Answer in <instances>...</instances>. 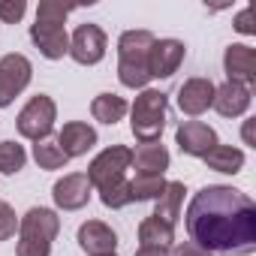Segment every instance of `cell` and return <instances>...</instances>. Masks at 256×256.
<instances>
[{
	"label": "cell",
	"mask_w": 256,
	"mask_h": 256,
	"mask_svg": "<svg viewBox=\"0 0 256 256\" xmlns=\"http://www.w3.org/2000/svg\"><path fill=\"white\" fill-rule=\"evenodd\" d=\"M184 223L190 241L208 253L250 256L256 250V202L229 184H208L193 193Z\"/></svg>",
	"instance_id": "cell-1"
},
{
	"label": "cell",
	"mask_w": 256,
	"mask_h": 256,
	"mask_svg": "<svg viewBox=\"0 0 256 256\" xmlns=\"http://www.w3.org/2000/svg\"><path fill=\"white\" fill-rule=\"evenodd\" d=\"M154 34L151 30H124L118 40V78L124 88L133 90H145L151 82V70H148V58H151V46H154Z\"/></svg>",
	"instance_id": "cell-2"
},
{
	"label": "cell",
	"mask_w": 256,
	"mask_h": 256,
	"mask_svg": "<svg viewBox=\"0 0 256 256\" xmlns=\"http://www.w3.org/2000/svg\"><path fill=\"white\" fill-rule=\"evenodd\" d=\"M60 232V217L52 208H30L18 220L16 256H52V244Z\"/></svg>",
	"instance_id": "cell-3"
},
{
	"label": "cell",
	"mask_w": 256,
	"mask_h": 256,
	"mask_svg": "<svg viewBox=\"0 0 256 256\" xmlns=\"http://www.w3.org/2000/svg\"><path fill=\"white\" fill-rule=\"evenodd\" d=\"M166 112H169V96L163 90L145 88L136 96V102L130 106V130L142 145L160 142L163 126H166Z\"/></svg>",
	"instance_id": "cell-4"
},
{
	"label": "cell",
	"mask_w": 256,
	"mask_h": 256,
	"mask_svg": "<svg viewBox=\"0 0 256 256\" xmlns=\"http://www.w3.org/2000/svg\"><path fill=\"white\" fill-rule=\"evenodd\" d=\"M54 120H58V106L48 94H36L24 102V108L18 112L16 118V126H18V133L30 142H42L52 136L54 130Z\"/></svg>",
	"instance_id": "cell-5"
},
{
	"label": "cell",
	"mask_w": 256,
	"mask_h": 256,
	"mask_svg": "<svg viewBox=\"0 0 256 256\" xmlns=\"http://www.w3.org/2000/svg\"><path fill=\"white\" fill-rule=\"evenodd\" d=\"M130 163H133V151H130V148H126V145H112V148L100 151V154L90 160V166H88L84 175H88L90 187L106 190V187L124 181V175H126V169H130Z\"/></svg>",
	"instance_id": "cell-6"
},
{
	"label": "cell",
	"mask_w": 256,
	"mask_h": 256,
	"mask_svg": "<svg viewBox=\"0 0 256 256\" xmlns=\"http://www.w3.org/2000/svg\"><path fill=\"white\" fill-rule=\"evenodd\" d=\"M34 66L24 54H4L0 58V108L12 106V100L30 84Z\"/></svg>",
	"instance_id": "cell-7"
},
{
	"label": "cell",
	"mask_w": 256,
	"mask_h": 256,
	"mask_svg": "<svg viewBox=\"0 0 256 256\" xmlns=\"http://www.w3.org/2000/svg\"><path fill=\"white\" fill-rule=\"evenodd\" d=\"M106 30L100 24H78L76 34L70 36V58L82 66H94L106 58Z\"/></svg>",
	"instance_id": "cell-8"
},
{
	"label": "cell",
	"mask_w": 256,
	"mask_h": 256,
	"mask_svg": "<svg viewBox=\"0 0 256 256\" xmlns=\"http://www.w3.org/2000/svg\"><path fill=\"white\" fill-rule=\"evenodd\" d=\"M175 145L187 157H205L214 145H220V139L214 133V126H208L202 120H184L175 130Z\"/></svg>",
	"instance_id": "cell-9"
},
{
	"label": "cell",
	"mask_w": 256,
	"mask_h": 256,
	"mask_svg": "<svg viewBox=\"0 0 256 256\" xmlns=\"http://www.w3.org/2000/svg\"><path fill=\"white\" fill-rule=\"evenodd\" d=\"M223 70H226V82L253 88L256 84V48L244 42H232L223 52Z\"/></svg>",
	"instance_id": "cell-10"
},
{
	"label": "cell",
	"mask_w": 256,
	"mask_h": 256,
	"mask_svg": "<svg viewBox=\"0 0 256 256\" xmlns=\"http://www.w3.org/2000/svg\"><path fill=\"white\" fill-rule=\"evenodd\" d=\"M90 193H94V187H90V181H88L84 172L64 175V178L54 181V187H52V199H54V205L64 208V211H78V208H84V205L90 202Z\"/></svg>",
	"instance_id": "cell-11"
},
{
	"label": "cell",
	"mask_w": 256,
	"mask_h": 256,
	"mask_svg": "<svg viewBox=\"0 0 256 256\" xmlns=\"http://www.w3.org/2000/svg\"><path fill=\"white\" fill-rule=\"evenodd\" d=\"M30 40L40 48L42 58L48 60H60L70 54V34L64 24H52V22H34L30 24Z\"/></svg>",
	"instance_id": "cell-12"
},
{
	"label": "cell",
	"mask_w": 256,
	"mask_h": 256,
	"mask_svg": "<svg viewBox=\"0 0 256 256\" xmlns=\"http://www.w3.org/2000/svg\"><path fill=\"white\" fill-rule=\"evenodd\" d=\"M187 46L181 40H154L151 46V58H148V70L151 78H169L178 72V66L184 64Z\"/></svg>",
	"instance_id": "cell-13"
},
{
	"label": "cell",
	"mask_w": 256,
	"mask_h": 256,
	"mask_svg": "<svg viewBox=\"0 0 256 256\" xmlns=\"http://www.w3.org/2000/svg\"><path fill=\"white\" fill-rule=\"evenodd\" d=\"M78 247L88 256H108L118 247V235L102 220H88V223L78 226Z\"/></svg>",
	"instance_id": "cell-14"
},
{
	"label": "cell",
	"mask_w": 256,
	"mask_h": 256,
	"mask_svg": "<svg viewBox=\"0 0 256 256\" xmlns=\"http://www.w3.org/2000/svg\"><path fill=\"white\" fill-rule=\"evenodd\" d=\"M211 100H214V82L211 78H187L178 88V108L190 118L208 112Z\"/></svg>",
	"instance_id": "cell-15"
},
{
	"label": "cell",
	"mask_w": 256,
	"mask_h": 256,
	"mask_svg": "<svg viewBox=\"0 0 256 256\" xmlns=\"http://www.w3.org/2000/svg\"><path fill=\"white\" fill-rule=\"evenodd\" d=\"M54 142L60 145V151L70 160L72 157H84L96 145V130H94L90 124H84V120H70V124H64V130L58 133Z\"/></svg>",
	"instance_id": "cell-16"
},
{
	"label": "cell",
	"mask_w": 256,
	"mask_h": 256,
	"mask_svg": "<svg viewBox=\"0 0 256 256\" xmlns=\"http://www.w3.org/2000/svg\"><path fill=\"white\" fill-rule=\"evenodd\" d=\"M211 108L223 118H241L250 108V88H244L238 82H223L220 88H214Z\"/></svg>",
	"instance_id": "cell-17"
},
{
	"label": "cell",
	"mask_w": 256,
	"mask_h": 256,
	"mask_svg": "<svg viewBox=\"0 0 256 256\" xmlns=\"http://www.w3.org/2000/svg\"><path fill=\"white\" fill-rule=\"evenodd\" d=\"M169 163H172V157H169L166 145L148 142V145H139L133 151V163L130 166H136V175H154L157 178V175H163L169 169Z\"/></svg>",
	"instance_id": "cell-18"
},
{
	"label": "cell",
	"mask_w": 256,
	"mask_h": 256,
	"mask_svg": "<svg viewBox=\"0 0 256 256\" xmlns=\"http://www.w3.org/2000/svg\"><path fill=\"white\" fill-rule=\"evenodd\" d=\"M184 193H187V190H184V184H181V181H166V190L154 199V205H157V208H154V217L175 229V223H178V217H181Z\"/></svg>",
	"instance_id": "cell-19"
},
{
	"label": "cell",
	"mask_w": 256,
	"mask_h": 256,
	"mask_svg": "<svg viewBox=\"0 0 256 256\" xmlns=\"http://www.w3.org/2000/svg\"><path fill=\"white\" fill-rule=\"evenodd\" d=\"M202 160H205L208 169L223 172V175H238L244 169V151L241 148H232V145H214Z\"/></svg>",
	"instance_id": "cell-20"
},
{
	"label": "cell",
	"mask_w": 256,
	"mask_h": 256,
	"mask_svg": "<svg viewBox=\"0 0 256 256\" xmlns=\"http://www.w3.org/2000/svg\"><path fill=\"white\" fill-rule=\"evenodd\" d=\"M126 112H130V102H126L124 96H118V94H100V96H94V102H90L94 120L108 124V126H114L118 120H124Z\"/></svg>",
	"instance_id": "cell-21"
},
{
	"label": "cell",
	"mask_w": 256,
	"mask_h": 256,
	"mask_svg": "<svg viewBox=\"0 0 256 256\" xmlns=\"http://www.w3.org/2000/svg\"><path fill=\"white\" fill-rule=\"evenodd\" d=\"M139 244L142 247H163V250H169L175 244V229L151 214V217H145L139 223Z\"/></svg>",
	"instance_id": "cell-22"
},
{
	"label": "cell",
	"mask_w": 256,
	"mask_h": 256,
	"mask_svg": "<svg viewBox=\"0 0 256 256\" xmlns=\"http://www.w3.org/2000/svg\"><path fill=\"white\" fill-rule=\"evenodd\" d=\"M34 160H36V166L40 169H64L66 163H70V157L60 151V145L54 142V139H42V142H36L34 145Z\"/></svg>",
	"instance_id": "cell-23"
},
{
	"label": "cell",
	"mask_w": 256,
	"mask_h": 256,
	"mask_svg": "<svg viewBox=\"0 0 256 256\" xmlns=\"http://www.w3.org/2000/svg\"><path fill=\"white\" fill-rule=\"evenodd\" d=\"M166 190V178L163 175H136L130 181V193H133V202H154L160 193Z\"/></svg>",
	"instance_id": "cell-24"
},
{
	"label": "cell",
	"mask_w": 256,
	"mask_h": 256,
	"mask_svg": "<svg viewBox=\"0 0 256 256\" xmlns=\"http://www.w3.org/2000/svg\"><path fill=\"white\" fill-rule=\"evenodd\" d=\"M24 163H28V154H24V148L18 142H12V139L0 142V172L16 175V172L24 169Z\"/></svg>",
	"instance_id": "cell-25"
},
{
	"label": "cell",
	"mask_w": 256,
	"mask_h": 256,
	"mask_svg": "<svg viewBox=\"0 0 256 256\" xmlns=\"http://www.w3.org/2000/svg\"><path fill=\"white\" fill-rule=\"evenodd\" d=\"M100 202L106 205V208H112V211H118V208H126V205H133V193H130V181H118V184H112V187H106V190H100Z\"/></svg>",
	"instance_id": "cell-26"
},
{
	"label": "cell",
	"mask_w": 256,
	"mask_h": 256,
	"mask_svg": "<svg viewBox=\"0 0 256 256\" xmlns=\"http://www.w3.org/2000/svg\"><path fill=\"white\" fill-rule=\"evenodd\" d=\"M76 6H66V4H58V0H42L36 6V22H52V24H64L66 16L72 12Z\"/></svg>",
	"instance_id": "cell-27"
},
{
	"label": "cell",
	"mask_w": 256,
	"mask_h": 256,
	"mask_svg": "<svg viewBox=\"0 0 256 256\" xmlns=\"http://www.w3.org/2000/svg\"><path fill=\"white\" fill-rule=\"evenodd\" d=\"M28 12L24 0H0V22L4 24H18Z\"/></svg>",
	"instance_id": "cell-28"
},
{
	"label": "cell",
	"mask_w": 256,
	"mask_h": 256,
	"mask_svg": "<svg viewBox=\"0 0 256 256\" xmlns=\"http://www.w3.org/2000/svg\"><path fill=\"white\" fill-rule=\"evenodd\" d=\"M16 229H18V217L12 211V205L0 202V241H10L16 235Z\"/></svg>",
	"instance_id": "cell-29"
},
{
	"label": "cell",
	"mask_w": 256,
	"mask_h": 256,
	"mask_svg": "<svg viewBox=\"0 0 256 256\" xmlns=\"http://www.w3.org/2000/svg\"><path fill=\"white\" fill-rule=\"evenodd\" d=\"M232 24H235V30H238V34L253 36V34H256V24H253V10H250V6H244V10L235 16V22H232Z\"/></svg>",
	"instance_id": "cell-30"
},
{
	"label": "cell",
	"mask_w": 256,
	"mask_h": 256,
	"mask_svg": "<svg viewBox=\"0 0 256 256\" xmlns=\"http://www.w3.org/2000/svg\"><path fill=\"white\" fill-rule=\"evenodd\" d=\"M169 256H214V253H208L205 247H199L193 241H181V244H172V253Z\"/></svg>",
	"instance_id": "cell-31"
},
{
	"label": "cell",
	"mask_w": 256,
	"mask_h": 256,
	"mask_svg": "<svg viewBox=\"0 0 256 256\" xmlns=\"http://www.w3.org/2000/svg\"><path fill=\"white\" fill-rule=\"evenodd\" d=\"M133 256H169V250H163V247H139Z\"/></svg>",
	"instance_id": "cell-32"
},
{
	"label": "cell",
	"mask_w": 256,
	"mask_h": 256,
	"mask_svg": "<svg viewBox=\"0 0 256 256\" xmlns=\"http://www.w3.org/2000/svg\"><path fill=\"white\" fill-rule=\"evenodd\" d=\"M244 142H247V145H253V120H247V124H244Z\"/></svg>",
	"instance_id": "cell-33"
},
{
	"label": "cell",
	"mask_w": 256,
	"mask_h": 256,
	"mask_svg": "<svg viewBox=\"0 0 256 256\" xmlns=\"http://www.w3.org/2000/svg\"><path fill=\"white\" fill-rule=\"evenodd\" d=\"M108 256H118V253H108Z\"/></svg>",
	"instance_id": "cell-34"
}]
</instances>
